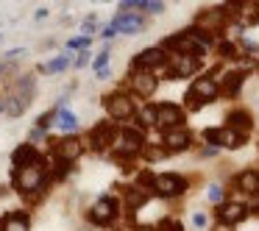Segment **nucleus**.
I'll list each match as a JSON object with an SVG mask.
<instances>
[{
  "instance_id": "1",
  "label": "nucleus",
  "mask_w": 259,
  "mask_h": 231,
  "mask_svg": "<svg viewBox=\"0 0 259 231\" xmlns=\"http://www.w3.org/2000/svg\"><path fill=\"white\" fill-rule=\"evenodd\" d=\"M14 181H17V190L20 192H36L45 187V173L39 167H23L14 173Z\"/></svg>"
},
{
  "instance_id": "2",
  "label": "nucleus",
  "mask_w": 259,
  "mask_h": 231,
  "mask_svg": "<svg viewBox=\"0 0 259 231\" xmlns=\"http://www.w3.org/2000/svg\"><path fill=\"white\" fill-rule=\"evenodd\" d=\"M181 123H184V112H181L176 103H159L156 106V125L173 131V128H179Z\"/></svg>"
},
{
  "instance_id": "3",
  "label": "nucleus",
  "mask_w": 259,
  "mask_h": 231,
  "mask_svg": "<svg viewBox=\"0 0 259 231\" xmlns=\"http://www.w3.org/2000/svg\"><path fill=\"white\" fill-rule=\"evenodd\" d=\"M114 214H117V201L114 198H101V201L92 206V212H90V217H92V223H98V225H106V223H112L114 220Z\"/></svg>"
},
{
  "instance_id": "4",
  "label": "nucleus",
  "mask_w": 259,
  "mask_h": 231,
  "mask_svg": "<svg viewBox=\"0 0 259 231\" xmlns=\"http://www.w3.org/2000/svg\"><path fill=\"white\" fill-rule=\"evenodd\" d=\"M203 140H209L212 145H226V148L242 145V134H237L231 128H209V131H203Z\"/></svg>"
},
{
  "instance_id": "5",
  "label": "nucleus",
  "mask_w": 259,
  "mask_h": 231,
  "mask_svg": "<svg viewBox=\"0 0 259 231\" xmlns=\"http://www.w3.org/2000/svg\"><path fill=\"white\" fill-rule=\"evenodd\" d=\"M106 109L114 120H128L131 114H134V101H131L128 95H109Z\"/></svg>"
},
{
  "instance_id": "6",
  "label": "nucleus",
  "mask_w": 259,
  "mask_h": 231,
  "mask_svg": "<svg viewBox=\"0 0 259 231\" xmlns=\"http://www.w3.org/2000/svg\"><path fill=\"white\" fill-rule=\"evenodd\" d=\"M156 192L159 195H164V198H170V195H181V192L187 190V181L181 178V175H173V173H164V175H159L156 178Z\"/></svg>"
},
{
  "instance_id": "7",
  "label": "nucleus",
  "mask_w": 259,
  "mask_h": 231,
  "mask_svg": "<svg viewBox=\"0 0 259 231\" xmlns=\"http://www.w3.org/2000/svg\"><path fill=\"white\" fill-rule=\"evenodd\" d=\"M140 28H142V20L140 17H134V14H123V17H117L112 25H106V28H103V36H112V34H117V31L134 34V31H140Z\"/></svg>"
},
{
  "instance_id": "8",
  "label": "nucleus",
  "mask_w": 259,
  "mask_h": 231,
  "mask_svg": "<svg viewBox=\"0 0 259 231\" xmlns=\"http://www.w3.org/2000/svg\"><path fill=\"white\" fill-rule=\"evenodd\" d=\"M164 62V53L162 48H148V51H142L140 56L131 62V70H148V67H156V64Z\"/></svg>"
},
{
  "instance_id": "9",
  "label": "nucleus",
  "mask_w": 259,
  "mask_h": 231,
  "mask_svg": "<svg viewBox=\"0 0 259 231\" xmlns=\"http://www.w3.org/2000/svg\"><path fill=\"white\" fill-rule=\"evenodd\" d=\"M198 62L190 56H173V67H170V78H184V75L195 73Z\"/></svg>"
},
{
  "instance_id": "10",
  "label": "nucleus",
  "mask_w": 259,
  "mask_h": 231,
  "mask_svg": "<svg viewBox=\"0 0 259 231\" xmlns=\"http://www.w3.org/2000/svg\"><path fill=\"white\" fill-rule=\"evenodd\" d=\"M12 159H14V164H17L20 170L23 167H36V162H39V156H36V151L31 145H20Z\"/></svg>"
},
{
  "instance_id": "11",
  "label": "nucleus",
  "mask_w": 259,
  "mask_h": 231,
  "mask_svg": "<svg viewBox=\"0 0 259 231\" xmlns=\"http://www.w3.org/2000/svg\"><path fill=\"white\" fill-rule=\"evenodd\" d=\"M164 145L170 148V151H184L187 145H190V134H187V128H173L164 134Z\"/></svg>"
},
{
  "instance_id": "12",
  "label": "nucleus",
  "mask_w": 259,
  "mask_h": 231,
  "mask_svg": "<svg viewBox=\"0 0 259 231\" xmlns=\"http://www.w3.org/2000/svg\"><path fill=\"white\" fill-rule=\"evenodd\" d=\"M218 214L226 225H231V223H240V220L245 217V206H242V203H226V206H220Z\"/></svg>"
},
{
  "instance_id": "13",
  "label": "nucleus",
  "mask_w": 259,
  "mask_h": 231,
  "mask_svg": "<svg viewBox=\"0 0 259 231\" xmlns=\"http://www.w3.org/2000/svg\"><path fill=\"white\" fill-rule=\"evenodd\" d=\"M56 151H59V156H62L64 162H73L75 156H81V142L75 140V136H70V140L56 142Z\"/></svg>"
},
{
  "instance_id": "14",
  "label": "nucleus",
  "mask_w": 259,
  "mask_h": 231,
  "mask_svg": "<svg viewBox=\"0 0 259 231\" xmlns=\"http://www.w3.org/2000/svg\"><path fill=\"white\" fill-rule=\"evenodd\" d=\"M156 84L159 81L153 78V75H148V73L134 75V89H137V95H142V98H151L153 92H156Z\"/></svg>"
},
{
  "instance_id": "15",
  "label": "nucleus",
  "mask_w": 259,
  "mask_h": 231,
  "mask_svg": "<svg viewBox=\"0 0 259 231\" xmlns=\"http://www.w3.org/2000/svg\"><path fill=\"white\" fill-rule=\"evenodd\" d=\"M251 125H253V120H251V114H248V112H231L229 114V128L237 131V134H248Z\"/></svg>"
},
{
  "instance_id": "16",
  "label": "nucleus",
  "mask_w": 259,
  "mask_h": 231,
  "mask_svg": "<svg viewBox=\"0 0 259 231\" xmlns=\"http://www.w3.org/2000/svg\"><path fill=\"white\" fill-rule=\"evenodd\" d=\"M237 187H240L242 192H251V195H256V192H259V173H253V170L240 173V175H237Z\"/></svg>"
},
{
  "instance_id": "17",
  "label": "nucleus",
  "mask_w": 259,
  "mask_h": 231,
  "mask_svg": "<svg viewBox=\"0 0 259 231\" xmlns=\"http://www.w3.org/2000/svg\"><path fill=\"white\" fill-rule=\"evenodd\" d=\"M192 92H195L201 101H214V95H218V86H214L212 78H198L195 86H192Z\"/></svg>"
},
{
  "instance_id": "18",
  "label": "nucleus",
  "mask_w": 259,
  "mask_h": 231,
  "mask_svg": "<svg viewBox=\"0 0 259 231\" xmlns=\"http://www.w3.org/2000/svg\"><path fill=\"white\" fill-rule=\"evenodd\" d=\"M3 231H28V217L23 212H12L3 220Z\"/></svg>"
},
{
  "instance_id": "19",
  "label": "nucleus",
  "mask_w": 259,
  "mask_h": 231,
  "mask_svg": "<svg viewBox=\"0 0 259 231\" xmlns=\"http://www.w3.org/2000/svg\"><path fill=\"white\" fill-rule=\"evenodd\" d=\"M109 142H112V125L109 123H103V125H98L95 131H92V145L101 151V148H106Z\"/></svg>"
},
{
  "instance_id": "20",
  "label": "nucleus",
  "mask_w": 259,
  "mask_h": 231,
  "mask_svg": "<svg viewBox=\"0 0 259 231\" xmlns=\"http://www.w3.org/2000/svg\"><path fill=\"white\" fill-rule=\"evenodd\" d=\"M240 86H242V75L240 73H229L223 78V92H226V95H237Z\"/></svg>"
},
{
  "instance_id": "21",
  "label": "nucleus",
  "mask_w": 259,
  "mask_h": 231,
  "mask_svg": "<svg viewBox=\"0 0 259 231\" xmlns=\"http://www.w3.org/2000/svg\"><path fill=\"white\" fill-rule=\"evenodd\" d=\"M59 125H62L64 131H75L78 128V120H75L73 112H59Z\"/></svg>"
},
{
  "instance_id": "22",
  "label": "nucleus",
  "mask_w": 259,
  "mask_h": 231,
  "mask_svg": "<svg viewBox=\"0 0 259 231\" xmlns=\"http://www.w3.org/2000/svg\"><path fill=\"white\" fill-rule=\"evenodd\" d=\"M125 203H128V209H137V206H142V203H145V192H140V190H131V192H128V198H125Z\"/></svg>"
},
{
  "instance_id": "23",
  "label": "nucleus",
  "mask_w": 259,
  "mask_h": 231,
  "mask_svg": "<svg viewBox=\"0 0 259 231\" xmlns=\"http://www.w3.org/2000/svg\"><path fill=\"white\" fill-rule=\"evenodd\" d=\"M64 67H67V56L56 59V62H48L42 70H45V73H59V70H64Z\"/></svg>"
},
{
  "instance_id": "24",
  "label": "nucleus",
  "mask_w": 259,
  "mask_h": 231,
  "mask_svg": "<svg viewBox=\"0 0 259 231\" xmlns=\"http://www.w3.org/2000/svg\"><path fill=\"white\" fill-rule=\"evenodd\" d=\"M140 117H142V123H145V125H153V123H156V106H148Z\"/></svg>"
},
{
  "instance_id": "25",
  "label": "nucleus",
  "mask_w": 259,
  "mask_h": 231,
  "mask_svg": "<svg viewBox=\"0 0 259 231\" xmlns=\"http://www.w3.org/2000/svg\"><path fill=\"white\" fill-rule=\"evenodd\" d=\"M106 62H109V51L98 53V59H95V67H98V73H101V70H106Z\"/></svg>"
},
{
  "instance_id": "26",
  "label": "nucleus",
  "mask_w": 259,
  "mask_h": 231,
  "mask_svg": "<svg viewBox=\"0 0 259 231\" xmlns=\"http://www.w3.org/2000/svg\"><path fill=\"white\" fill-rule=\"evenodd\" d=\"M192 223H195L198 228H203V225H206V214H203V212H195V214H192Z\"/></svg>"
},
{
  "instance_id": "27",
  "label": "nucleus",
  "mask_w": 259,
  "mask_h": 231,
  "mask_svg": "<svg viewBox=\"0 0 259 231\" xmlns=\"http://www.w3.org/2000/svg\"><path fill=\"white\" fill-rule=\"evenodd\" d=\"M145 156L148 159H162L164 151H159V148H145Z\"/></svg>"
},
{
  "instance_id": "28",
  "label": "nucleus",
  "mask_w": 259,
  "mask_h": 231,
  "mask_svg": "<svg viewBox=\"0 0 259 231\" xmlns=\"http://www.w3.org/2000/svg\"><path fill=\"white\" fill-rule=\"evenodd\" d=\"M220 53H223L226 59H234V45H229V42H226V45H220Z\"/></svg>"
},
{
  "instance_id": "29",
  "label": "nucleus",
  "mask_w": 259,
  "mask_h": 231,
  "mask_svg": "<svg viewBox=\"0 0 259 231\" xmlns=\"http://www.w3.org/2000/svg\"><path fill=\"white\" fill-rule=\"evenodd\" d=\"M209 198H212V201H220V198H223V190H220V187H209Z\"/></svg>"
},
{
  "instance_id": "30",
  "label": "nucleus",
  "mask_w": 259,
  "mask_h": 231,
  "mask_svg": "<svg viewBox=\"0 0 259 231\" xmlns=\"http://www.w3.org/2000/svg\"><path fill=\"white\" fill-rule=\"evenodd\" d=\"M84 45H90V39H87V36H81V39H73V42H70V48H84Z\"/></svg>"
},
{
  "instance_id": "31",
  "label": "nucleus",
  "mask_w": 259,
  "mask_h": 231,
  "mask_svg": "<svg viewBox=\"0 0 259 231\" xmlns=\"http://www.w3.org/2000/svg\"><path fill=\"white\" fill-rule=\"evenodd\" d=\"M248 23H251V25H256V23H259V12H256V14H251V17H248Z\"/></svg>"
},
{
  "instance_id": "32",
  "label": "nucleus",
  "mask_w": 259,
  "mask_h": 231,
  "mask_svg": "<svg viewBox=\"0 0 259 231\" xmlns=\"http://www.w3.org/2000/svg\"><path fill=\"white\" fill-rule=\"evenodd\" d=\"M214 231H234V228H231V225H226V223H220V225H218V228H214Z\"/></svg>"
},
{
  "instance_id": "33",
  "label": "nucleus",
  "mask_w": 259,
  "mask_h": 231,
  "mask_svg": "<svg viewBox=\"0 0 259 231\" xmlns=\"http://www.w3.org/2000/svg\"><path fill=\"white\" fill-rule=\"evenodd\" d=\"M140 231H153V228H140Z\"/></svg>"
}]
</instances>
